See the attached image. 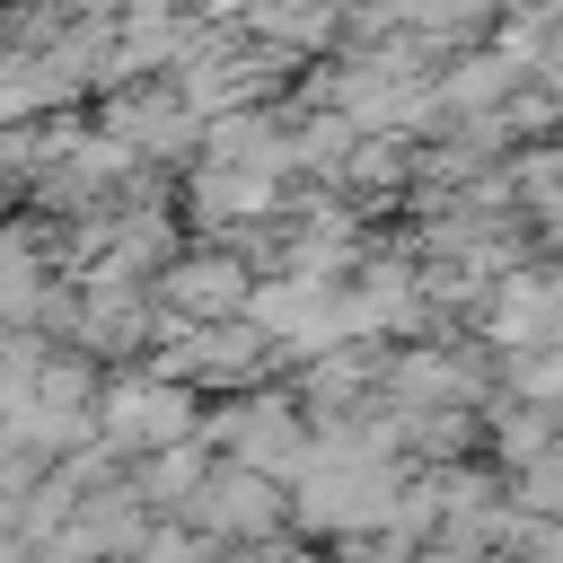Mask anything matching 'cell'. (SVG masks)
I'll use <instances>...</instances> for the list:
<instances>
[{"instance_id":"6da1fadb","label":"cell","mask_w":563,"mask_h":563,"mask_svg":"<svg viewBox=\"0 0 563 563\" xmlns=\"http://www.w3.org/2000/svg\"><path fill=\"white\" fill-rule=\"evenodd\" d=\"M97 422H106V449H167V440H185L194 431V396L176 387V378H150V387H114L106 405H97Z\"/></svg>"},{"instance_id":"7a4b0ae2","label":"cell","mask_w":563,"mask_h":563,"mask_svg":"<svg viewBox=\"0 0 563 563\" xmlns=\"http://www.w3.org/2000/svg\"><path fill=\"white\" fill-rule=\"evenodd\" d=\"M264 484H273V475L229 466L220 484H202L194 519H202V528H229V537H255V528H273V519H282V493H264Z\"/></svg>"},{"instance_id":"3957f363","label":"cell","mask_w":563,"mask_h":563,"mask_svg":"<svg viewBox=\"0 0 563 563\" xmlns=\"http://www.w3.org/2000/svg\"><path fill=\"white\" fill-rule=\"evenodd\" d=\"M167 299H176V308H194V317H202V308H211V317H229V308L246 299V264H238V255H194V264H176V273H167Z\"/></svg>"}]
</instances>
